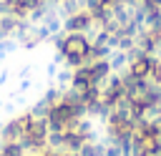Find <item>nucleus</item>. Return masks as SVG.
Returning <instances> with one entry per match:
<instances>
[{"label":"nucleus","instance_id":"f257e3e1","mask_svg":"<svg viewBox=\"0 0 161 156\" xmlns=\"http://www.w3.org/2000/svg\"><path fill=\"white\" fill-rule=\"evenodd\" d=\"M60 55L70 63V65H83L91 55V40L86 33H65L60 38Z\"/></svg>","mask_w":161,"mask_h":156}]
</instances>
